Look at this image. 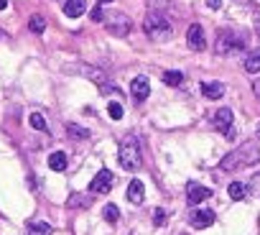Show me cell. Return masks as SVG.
Returning a JSON list of instances; mask_svg holds the SVG:
<instances>
[{"label":"cell","mask_w":260,"mask_h":235,"mask_svg":"<svg viewBox=\"0 0 260 235\" xmlns=\"http://www.w3.org/2000/svg\"><path fill=\"white\" fill-rule=\"evenodd\" d=\"M258 161H260V143L248 141V143H242L240 149L229 151V154L220 161V169H222V171H240V169L255 166Z\"/></svg>","instance_id":"6da1fadb"},{"label":"cell","mask_w":260,"mask_h":235,"mask_svg":"<svg viewBox=\"0 0 260 235\" xmlns=\"http://www.w3.org/2000/svg\"><path fill=\"white\" fill-rule=\"evenodd\" d=\"M248 49V36H245L242 31H229V28H224V31H217V43H214V51H217V56H235L240 51Z\"/></svg>","instance_id":"7a4b0ae2"},{"label":"cell","mask_w":260,"mask_h":235,"mask_svg":"<svg viewBox=\"0 0 260 235\" xmlns=\"http://www.w3.org/2000/svg\"><path fill=\"white\" fill-rule=\"evenodd\" d=\"M143 31H146V36H150L153 41H168V39L174 36L171 23H168V18L163 16V13H158V10H150L148 16H146Z\"/></svg>","instance_id":"3957f363"},{"label":"cell","mask_w":260,"mask_h":235,"mask_svg":"<svg viewBox=\"0 0 260 235\" xmlns=\"http://www.w3.org/2000/svg\"><path fill=\"white\" fill-rule=\"evenodd\" d=\"M117 158H120V166L125 171H138L141 169V143H138L135 136H125L120 141Z\"/></svg>","instance_id":"277c9868"},{"label":"cell","mask_w":260,"mask_h":235,"mask_svg":"<svg viewBox=\"0 0 260 235\" xmlns=\"http://www.w3.org/2000/svg\"><path fill=\"white\" fill-rule=\"evenodd\" d=\"M105 28L110 31L112 36L117 39H125L130 31H133V21L125 16V13H110V16H105Z\"/></svg>","instance_id":"5b68a950"},{"label":"cell","mask_w":260,"mask_h":235,"mask_svg":"<svg viewBox=\"0 0 260 235\" xmlns=\"http://www.w3.org/2000/svg\"><path fill=\"white\" fill-rule=\"evenodd\" d=\"M232 110L229 108H220L217 113L212 115V125L220 130V133H224L227 138H235V130H232Z\"/></svg>","instance_id":"8992f818"},{"label":"cell","mask_w":260,"mask_h":235,"mask_svg":"<svg viewBox=\"0 0 260 235\" xmlns=\"http://www.w3.org/2000/svg\"><path fill=\"white\" fill-rule=\"evenodd\" d=\"M112 182H115V176L110 169H102L95 174V179L89 182V195H107L112 189Z\"/></svg>","instance_id":"52a82bcc"},{"label":"cell","mask_w":260,"mask_h":235,"mask_svg":"<svg viewBox=\"0 0 260 235\" xmlns=\"http://www.w3.org/2000/svg\"><path fill=\"white\" fill-rule=\"evenodd\" d=\"M186 43L191 51H204L207 49V39H204V28L199 23H191L186 31Z\"/></svg>","instance_id":"ba28073f"},{"label":"cell","mask_w":260,"mask_h":235,"mask_svg":"<svg viewBox=\"0 0 260 235\" xmlns=\"http://www.w3.org/2000/svg\"><path fill=\"white\" fill-rule=\"evenodd\" d=\"M130 95H133V100L141 105V102H146V97L150 95V82H148V77H143V75H138L133 82H130Z\"/></svg>","instance_id":"9c48e42d"},{"label":"cell","mask_w":260,"mask_h":235,"mask_svg":"<svg viewBox=\"0 0 260 235\" xmlns=\"http://www.w3.org/2000/svg\"><path fill=\"white\" fill-rule=\"evenodd\" d=\"M214 220H217V215H214L212 210H194L189 215V225L196 228V230H204V228H212Z\"/></svg>","instance_id":"30bf717a"},{"label":"cell","mask_w":260,"mask_h":235,"mask_svg":"<svg viewBox=\"0 0 260 235\" xmlns=\"http://www.w3.org/2000/svg\"><path fill=\"white\" fill-rule=\"evenodd\" d=\"M209 197H212V189H207L204 184H196V182L186 184V199H189V204H199V202H204Z\"/></svg>","instance_id":"8fae6325"},{"label":"cell","mask_w":260,"mask_h":235,"mask_svg":"<svg viewBox=\"0 0 260 235\" xmlns=\"http://www.w3.org/2000/svg\"><path fill=\"white\" fill-rule=\"evenodd\" d=\"M69 69H74V72H82V75H84L87 79L97 82V84H102V82L107 79V75H105V72H100V69H95V67H89V64H74V67H69Z\"/></svg>","instance_id":"7c38bea8"},{"label":"cell","mask_w":260,"mask_h":235,"mask_svg":"<svg viewBox=\"0 0 260 235\" xmlns=\"http://www.w3.org/2000/svg\"><path fill=\"white\" fill-rule=\"evenodd\" d=\"M128 199H130L133 204H141V202L146 199V187H143L141 179H133V182L128 184Z\"/></svg>","instance_id":"4fadbf2b"},{"label":"cell","mask_w":260,"mask_h":235,"mask_svg":"<svg viewBox=\"0 0 260 235\" xmlns=\"http://www.w3.org/2000/svg\"><path fill=\"white\" fill-rule=\"evenodd\" d=\"M87 10V0H67L64 3V16L67 18H79Z\"/></svg>","instance_id":"5bb4252c"},{"label":"cell","mask_w":260,"mask_h":235,"mask_svg":"<svg viewBox=\"0 0 260 235\" xmlns=\"http://www.w3.org/2000/svg\"><path fill=\"white\" fill-rule=\"evenodd\" d=\"M202 95L207 100H220L224 95V84L222 82H202Z\"/></svg>","instance_id":"9a60e30c"},{"label":"cell","mask_w":260,"mask_h":235,"mask_svg":"<svg viewBox=\"0 0 260 235\" xmlns=\"http://www.w3.org/2000/svg\"><path fill=\"white\" fill-rule=\"evenodd\" d=\"M245 72L250 75H260V51H253L245 56Z\"/></svg>","instance_id":"2e32d148"},{"label":"cell","mask_w":260,"mask_h":235,"mask_svg":"<svg viewBox=\"0 0 260 235\" xmlns=\"http://www.w3.org/2000/svg\"><path fill=\"white\" fill-rule=\"evenodd\" d=\"M26 233H28V235H51L54 228H51L49 223H38V220H36V223H28Z\"/></svg>","instance_id":"e0dca14e"},{"label":"cell","mask_w":260,"mask_h":235,"mask_svg":"<svg viewBox=\"0 0 260 235\" xmlns=\"http://www.w3.org/2000/svg\"><path fill=\"white\" fill-rule=\"evenodd\" d=\"M67 133H69V138H74V141H87V138H89V130L82 128V125H76V123H67Z\"/></svg>","instance_id":"ac0fdd59"},{"label":"cell","mask_w":260,"mask_h":235,"mask_svg":"<svg viewBox=\"0 0 260 235\" xmlns=\"http://www.w3.org/2000/svg\"><path fill=\"white\" fill-rule=\"evenodd\" d=\"M67 154H61V151H56V154H51L49 156V169H54V171H64L67 169Z\"/></svg>","instance_id":"d6986e66"},{"label":"cell","mask_w":260,"mask_h":235,"mask_svg":"<svg viewBox=\"0 0 260 235\" xmlns=\"http://www.w3.org/2000/svg\"><path fill=\"white\" fill-rule=\"evenodd\" d=\"M227 192H229V197H232V199H245V197H248V187L240 184V182H232Z\"/></svg>","instance_id":"ffe728a7"},{"label":"cell","mask_w":260,"mask_h":235,"mask_svg":"<svg viewBox=\"0 0 260 235\" xmlns=\"http://www.w3.org/2000/svg\"><path fill=\"white\" fill-rule=\"evenodd\" d=\"M102 217L107 220L110 225H115L117 220H120V210H117V204H105V210H102Z\"/></svg>","instance_id":"44dd1931"},{"label":"cell","mask_w":260,"mask_h":235,"mask_svg":"<svg viewBox=\"0 0 260 235\" xmlns=\"http://www.w3.org/2000/svg\"><path fill=\"white\" fill-rule=\"evenodd\" d=\"M28 28H31L34 34H43V31H46V18H43V16H31Z\"/></svg>","instance_id":"7402d4cb"},{"label":"cell","mask_w":260,"mask_h":235,"mask_svg":"<svg viewBox=\"0 0 260 235\" xmlns=\"http://www.w3.org/2000/svg\"><path fill=\"white\" fill-rule=\"evenodd\" d=\"M163 82L168 87H179L184 82V75H181V72H176V69H171V72H166V75H163Z\"/></svg>","instance_id":"603a6c76"},{"label":"cell","mask_w":260,"mask_h":235,"mask_svg":"<svg viewBox=\"0 0 260 235\" xmlns=\"http://www.w3.org/2000/svg\"><path fill=\"white\" fill-rule=\"evenodd\" d=\"M100 92H102V95H115V97H120V87L112 84L110 79H105V82L100 84Z\"/></svg>","instance_id":"cb8c5ba5"},{"label":"cell","mask_w":260,"mask_h":235,"mask_svg":"<svg viewBox=\"0 0 260 235\" xmlns=\"http://www.w3.org/2000/svg\"><path fill=\"white\" fill-rule=\"evenodd\" d=\"M28 123H31V128H36V130H46V120H43L41 113H31Z\"/></svg>","instance_id":"d4e9b609"},{"label":"cell","mask_w":260,"mask_h":235,"mask_svg":"<svg viewBox=\"0 0 260 235\" xmlns=\"http://www.w3.org/2000/svg\"><path fill=\"white\" fill-rule=\"evenodd\" d=\"M248 192L255 197V199H260V174H255V176H250V184H248Z\"/></svg>","instance_id":"484cf974"},{"label":"cell","mask_w":260,"mask_h":235,"mask_svg":"<svg viewBox=\"0 0 260 235\" xmlns=\"http://www.w3.org/2000/svg\"><path fill=\"white\" fill-rule=\"evenodd\" d=\"M107 113H110V118H112V120H120V118H122V113H125V110H122V105H120V102H110V105H107Z\"/></svg>","instance_id":"4316f807"},{"label":"cell","mask_w":260,"mask_h":235,"mask_svg":"<svg viewBox=\"0 0 260 235\" xmlns=\"http://www.w3.org/2000/svg\"><path fill=\"white\" fill-rule=\"evenodd\" d=\"M146 3H148V8H150V10L163 13V10L168 8V3H171V0H146Z\"/></svg>","instance_id":"83f0119b"},{"label":"cell","mask_w":260,"mask_h":235,"mask_svg":"<svg viewBox=\"0 0 260 235\" xmlns=\"http://www.w3.org/2000/svg\"><path fill=\"white\" fill-rule=\"evenodd\" d=\"M87 204H89L87 195H74L72 202H69V207H87Z\"/></svg>","instance_id":"f1b7e54d"},{"label":"cell","mask_w":260,"mask_h":235,"mask_svg":"<svg viewBox=\"0 0 260 235\" xmlns=\"http://www.w3.org/2000/svg\"><path fill=\"white\" fill-rule=\"evenodd\" d=\"M95 23H102L105 21V13H102V5H95V10H92V16H89Z\"/></svg>","instance_id":"f546056e"},{"label":"cell","mask_w":260,"mask_h":235,"mask_svg":"<svg viewBox=\"0 0 260 235\" xmlns=\"http://www.w3.org/2000/svg\"><path fill=\"white\" fill-rule=\"evenodd\" d=\"M153 223H156V225H163V223H166V210H156V212H153Z\"/></svg>","instance_id":"4dcf8cb0"},{"label":"cell","mask_w":260,"mask_h":235,"mask_svg":"<svg viewBox=\"0 0 260 235\" xmlns=\"http://www.w3.org/2000/svg\"><path fill=\"white\" fill-rule=\"evenodd\" d=\"M253 92L260 97V77H255V79H253Z\"/></svg>","instance_id":"1f68e13d"},{"label":"cell","mask_w":260,"mask_h":235,"mask_svg":"<svg viewBox=\"0 0 260 235\" xmlns=\"http://www.w3.org/2000/svg\"><path fill=\"white\" fill-rule=\"evenodd\" d=\"M207 5H209L212 10H217V8L222 5V0H207Z\"/></svg>","instance_id":"d6a6232c"},{"label":"cell","mask_w":260,"mask_h":235,"mask_svg":"<svg viewBox=\"0 0 260 235\" xmlns=\"http://www.w3.org/2000/svg\"><path fill=\"white\" fill-rule=\"evenodd\" d=\"M255 34H258V39H260V13L255 16Z\"/></svg>","instance_id":"836d02e7"},{"label":"cell","mask_w":260,"mask_h":235,"mask_svg":"<svg viewBox=\"0 0 260 235\" xmlns=\"http://www.w3.org/2000/svg\"><path fill=\"white\" fill-rule=\"evenodd\" d=\"M3 8H8V0H0V10H3Z\"/></svg>","instance_id":"e575fe53"},{"label":"cell","mask_w":260,"mask_h":235,"mask_svg":"<svg viewBox=\"0 0 260 235\" xmlns=\"http://www.w3.org/2000/svg\"><path fill=\"white\" fill-rule=\"evenodd\" d=\"M105 3H112V0H97V5H105Z\"/></svg>","instance_id":"d590c367"},{"label":"cell","mask_w":260,"mask_h":235,"mask_svg":"<svg viewBox=\"0 0 260 235\" xmlns=\"http://www.w3.org/2000/svg\"><path fill=\"white\" fill-rule=\"evenodd\" d=\"M255 133H258V138H260V123H258V128H255Z\"/></svg>","instance_id":"8d00e7d4"}]
</instances>
